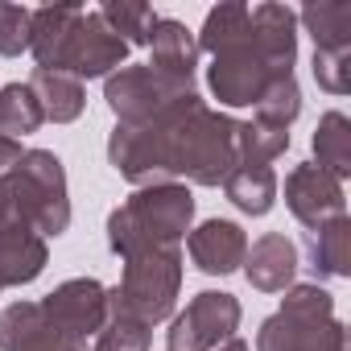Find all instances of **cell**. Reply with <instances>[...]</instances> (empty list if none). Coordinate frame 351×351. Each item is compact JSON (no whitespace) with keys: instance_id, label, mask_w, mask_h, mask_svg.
Returning <instances> with one entry per match:
<instances>
[{"instance_id":"cell-1","label":"cell","mask_w":351,"mask_h":351,"mask_svg":"<svg viewBox=\"0 0 351 351\" xmlns=\"http://www.w3.org/2000/svg\"><path fill=\"white\" fill-rule=\"evenodd\" d=\"M108 161L132 186H219L240 165L236 120L207 108L195 91L149 124H116L108 136Z\"/></svg>"},{"instance_id":"cell-2","label":"cell","mask_w":351,"mask_h":351,"mask_svg":"<svg viewBox=\"0 0 351 351\" xmlns=\"http://www.w3.org/2000/svg\"><path fill=\"white\" fill-rule=\"evenodd\" d=\"M29 54L38 58V71H62L83 83L120 71L128 46L99 21L95 9L87 13L79 5H54V9H34Z\"/></svg>"},{"instance_id":"cell-3","label":"cell","mask_w":351,"mask_h":351,"mask_svg":"<svg viewBox=\"0 0 351 351\" xmlns=\"http://www.w3.org/2000/svg\"><path fill=\"white\" fill-rule=\"evenodd\" d=\"M0 223L34 228L42 240L71 228L66 169L50 149H25L17 165L0 173Z\"/></svg>"},{"instance_id":"cell-4","label":"cell","mask_w":351,"mask_h":351,"mask_svg":"<svg viewBox=\"0 0 351 351\" xmlns=\"http://www.w3.org/2000/svg\"><path fill=\"white\" fill-rule=\"evenodd\" d=\"M195 219V195L178 182L136 186V195L108 215V248L124 261L149 248H178Z\"/></svg>"},{"instance_id":"cell-5","label":"cell","mask_w":351,"mask_h":351,"mask_svg":"<svg viewBox=\"0 0 351 351\" xmlns=\"http://www.w3.org/2000/svg\"><path fill=\"white\" fill-rule=\"evenodd\" d=\"M347 330L322 285H289L277 314L261 322L256 351H343Z\"/></svg>"},{"instance_id":"cell-6","label":"cell","mask_w":351,"mask_h":351,"mask_svg":"<svg viewBox=\"0 0 351 351\" xmlns=\"http://www.w3.org/2000/svg\"><path fill=\"white\" fill-rule=\"evenodd\" d=\"M182 289V252L178 248H149L124 256V277L116 289H108V302L141 322H161L173 314Z\"/></svg>"},{"instance_id":"cell-7","label":"cell","mask_w":351,"mask_h":351,"mask_svg":"<svg viewBox=\"0 0 351 351\" xmlns=\"http://www.w3.org/2000/svg\"><path fill=\"white\" fill-rule=\"evenodd\" d=\"M186 95H195V83L157 75L153 66H120L104 83V99L120 124H149L153 116H161Z\"/></svg>"},{"instance_id":"cell-8","label":"cell","mask_w":351,"mask_h":351,"mask_svg":"<svg viewBox=\"0 0 351 351\" xmlns=\"http://www.w3.org/2000/svg\"><path fill=\"white\" fill-rule=\"evenodd\" d=\"M281 75H293V71H281V66L256 46L252 34H248L240 46L215 54L211 66H207V83H211V91H215V99H219L223 108H248V104H256V99L265 95V87H269L273 79H281Z\"/></svg>"},{"instance_id":"cell-9","label":"cell","mask_w":351,"mask_h":351,"mask_svg":"<svg viewBox=\"0 0 351 351\" xmlns=\"http://www.w3.org/2000/svg\"><path fill=\"white\" fill-rule=\"evenodd\" d=\"M240 326V302L228 289H203L186 302V310L169 322L165 347L169 351H215Z\"/></svg>"},{"instance_id":"cell-10","label":"cell","mask_w":351,"mask_h":351,"mask_svg":"<svg viewBox=\"0 0 351 351\" xmlns=\"http://www.w3.org/2000/svg\"><path fill=\"white\" fill-rule=\"evenodd\" d=\"M42 310L50 314V322L62 335H71L79 347H87V343H95V335L104 326L108 289L95 277H71V281H62L58 289H50L42 298Z\"/></svg>"},{"instance_id":"cell-11","label":"cell","mask_w":351,"mask_h":351,"mask_svg":"<svg viewBox=\"0 0 351 351\" xmlns=\"http://www.w3.org/2000/svg\"><path fill=\"white\" fill-rule=\"evenodd\" d=\"M285 207L293 211V219L314 232L339 215H347V199H343V182L330 178L326 169H318L314 161L293 165L289 178H285Z\"/></svg>"},{"instance_id":"cell-12","label":"cell","mask_w":351,"mask_h":351,"mask_svg":"<svg viewBox=\"0 0 351 351\" xmlns=\"http://www.w3.org/2000/svg\"><path fill=\"white\" fill-rule=\"evenodd\" d=\"M0 351H87L62 335L42 302H13L0 310Z\"/></svg>"},{"instance_id":"cell-13","label":"cell","mask_w":351,"mask_h":351,"mask_svg":"<svg viewBox=\"0 0 351 351\" xmlns=\"http://www.w3.org/2000/svg\"><path fill=\"white\" fill-rule=\"evenodd\" d=\"M244 277L252 289L261 293H285L302 269V256H298V244L285 236V232H265L248 252H244Z\"/></svg>"},{"instance_id":"cell-14","label":"cell","mask_w":351,"mask_h":351,"mask_svg":"<svg viewBox=\"0 0 351 351\" xmlns=\"http://www.w3.org/2000/svg\"><path fill=\"white\" fill-rule=\"evenodd\" d=\"M186 252H191V261H195L203 273L228 277V273H236V269L244 265L248 236H244V228L232 223V219H207V223H199V228L186 236Z\"/></svg>"},{"instance_id":"cell-15","label":"cell","mask_w":351,"mask_h":351,"mask_svg":"<svg viewBox=\"0 0 351 351\" xmlns=\"http://www.w3.org/2000/svg\"><path fill=\"white\" fill-rule=\"evenodd\" d=\"M145 66H153L157 75H169V79L195 83V66H199L195 34L173 17H157L149 29V62Z\"/></svg>"},{"instance_id":"cell-16","label":"cell","mask_w":351,"mask_h":351,"mask_svg":"<svg viewBox=\"0 0 351 351\" xmlns=\"http://www.w3.org/2000/svg\"><path fill=\"white\" fill-rule=\"evenodd\" d=\"M46 261H50V248H46V240L34 228L0 223V289L38 281Z\"/></svg>"},{"instance_id":"cell-17","label":"cell","mask_w":351,"mask_h":351,"mask_svg":"<svg viewBox=\"0 0 351 351\" xmlns=\"http://www.w3.org/2000/svg\"><path fill=\"white\" fill-rule=\"evenodd\" d=\"M306 265H310V273L318 281L351 277V219L347 215H339V219L306 232Z\"/></svg>"},{"instance_id":"cell-18","label":"cell","mask_w":351,"mask_h":351,"mask_svg":"<svg viewBox=\"0 0 351 351\" xmlns=\"http://www.w3.org/2000/svg\"><path fill=\"white\" fill-rule=\"evenodd\" d=\"M29 91L42 108V120H54V124H71L83 116L87 108V91L75 75H62V71H38L29 75Z\"/></svg>"},{"instance_id":"cell-19","label":"cell","mask_w":351,"mask_h":351,"mask_svg":"<svg viewBox=\"0 0 351 351\" xmlns=\"http://www.w3.org/2000/svg\"><path fill=\"white\" fill-rule=\"evenodd\" d=\"M223 195L244 215H269L277 203V173L269 165H236L223 178Z\"/></svg>"},{"instance_id":"cell-20","label":"cell","mask_w":351,"mask_h":351,"mask_svg":"<svg viewBox=\"0 0 351 351\" xmlns=\"http://www.w3.org/2000/svg\"><path fill=\"white\" fill-rule=\"evenodd\" d=\"M252 34V9L248 5H240V0H228V5H219V9H211L207 13V21H203V34L195 38V46L203 50V54H223V50H232V46H240L244 38Z\"/></svg>"},{"instance_id":"cell-21","label":"cell","mask_w":351,"mask_h":351,"mask_svg":"<svg viewBox=\"0 0 351 351\" xmlns=\"http://www.w3.org/2000/svg\"><path fill=\"white\" fill-rule=\"evenodd\" d=\"M314 165L330 178H351V120L343 112H326L314 128Z\"/></svg>"},{"instance_id":"cell-22","label":"cell","mask_w":351,"mask_h":351,"mask_svg":"<svg viewBox=\"0 0 351 351\" xmlns=\"http://www.w3.org/2000/svg\"><path fill=\"white\" fill-rule=\"evenodd\" d=\"M289 149V128L265 120H236V157L240 165H269Z\"/></svg>"},{"instance_id":"cell-23","label":"cell","mask_w":351,"mask_h":351,"mask_svg":"<svg viewBox=\"0 0 351 351\" xmlns=\"http://www.w3.org/2000/svg\"><path fill=\"white\" fill-rule=\"evenodd\" d=\"M46 120H42V108L29 91V83H9L0 87V136L9 141H21L29 132H38Z\"/></svg>"},{"instance_id":"cell-24","label":"cell","mask_w":351,"mask_h":351,"mask_svg":"<svg viewBox=\"0 0 351 351\" xmlns=\"http://www.w3.org/2000/svg\"><path fill=\"white\" fill-rule=\"evenodd\" d=\"M298 21L314 34V46H351V5L347 0H318L298 13Z\"/></svg>"},{"instance_id":"cell-25","label":"cell","mask_w":351,"mask_h":351,"mask_svg":"<svg viewBox=\"0 0 351 351\" xmlns=\"http://www.w3.org/2000/svg\"><path fill=\"white\" fill-rule=\"evenodd\" d=\"M149 343H153V326L108 302V314H104V326L95 335V347H104V351H149Z\"/></svg>"},{"instance_id":"cell-26","label":"cell","mask_w":351,"mask_h":351,"mask_svg":"<svg viewBox=\"0 0 351 351\" xmlns=\"http://www.w3.org/2000/svg\"><path fill=\"white\" fill-rule=\"evenodd\" d=\"M99 13V21L132 50V46H149V29H153V21H157V13L149 9V5H141V0H120V5H104V9H95Z\"/></svg>"},{"instance_id":"cell-27","label":"cell","mask_w":351,"mask_h":351,"mask_svg":"<svg viewBox=\"0 0 351 351\" xmlns=\"http://www.w3.org/2000/svg\"><path fill=\"white\" fill-rule=\"evenodd\" d=\"M302 112V87L293 75H281L265 87V95L256 99V120L265 124H277V128H289Z\"/></svg>"},{"instance_id":"cell-28","label":"cell","mask_w":351,"mask_h":351,"mask_svg":"<svg viewBox=\"0 0 351 351\" xmlns=\"http://www.w3.org/2000/svg\"><path fill=\"white\" fill-rule=\"evenodd\" d=\"M314 79L330 95L351 91V46H314Z\"/></svg>"},{"instance_id":"cell-29","label":"cell","mask_w":351,"mask_h":351,"mask_svg":"<svg viewBox=\"0 0 351 351\" xmlns=\"http://www.w3.org/2000/svg\"><path fill=\"white\" fill-rule=\"evenodd\" d=\"M29 25H34V9L0 0V54L13 58V54L29 50Z\"/></svg>"},{"instance_id":"cell-30","label":"cell","mask_w":351,"mask_h":351,"mask_svg":"<svg viewBox=\"0 0 351 351\" xmlns=\"http://www.w3.org/2000/svg\"><path fill=\"white\" fill-rule=\"evenodd\" d=\"M25 149H21V141H9V136H0V169H9V165H17V157H21Z\"/></svg>"},{"instance_id":"cell-31","label":"cell","mask_w":351,"mask_h":351,"mask_svg":"<svg viewBox=\"0 0 351 351\" xmlns=\"http://www.w3.org/2000/svg\"><path fill=\"white\" fill-rule=\"evenodd\" d=\"M215 351H248V343H244L240 335H232V339H223V343H219Z\"/></svg>"},{"instance_id":"cell-32","label":"cell","mask_w":351,"mask_h":351,"mask_svg":"<svg viewBox=\"0 0 351 351\" xmlns=\"http://www.w3.org/2000/svg\"><path fill=\"white\" fill-rule=\"evenodd\" d=\"M91 351H104V347H91Z\"/></svg>"}]
</instances>
